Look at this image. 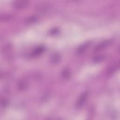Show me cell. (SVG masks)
<instances>
[{"mask_svg": "<svg viewBox=\"0 0 120 120\" xmlns=\"http://www.w3.org/2000/svg\"><path fill=\"white\" fill-rule=\"evenodd\" d=\"M88 94L87 92H85V93H83L80 97L78 99V100L77 101V104H76L77 106L78 107H80L82 105H83L84 103L85 102V101L88 97Z\"/></svg>", "mask_w": 120, "mask_h": 120, "instance_id": "1", "label": "cell"}, {"mask_svg": "<svg viewBox=\"0 0 120 120\" xmlns=\"http://www.w3.org/2000/svg\"><path fill=\"white\" fill-rule=\"evenodd\" d=\"M28 4L27 1H23V0H17L15 1L14 2V6L15 8H22L26 7Z\"/></svg>", "mask_w": 120, "mask_h": 120, "instance_id": "2", "label": "cell"}, {"mask_svg": "<svg viewBox=\"0 0 120 120\" xmlns=\"http://www.w3.org/2000/svg\"><path fill=\"white\" fill-rule=\"evenodd\" d=\"M44 48L42 47H39L37 49H36L34 52V53L36 55H37L38 54H40L41 52H42L44 51Z\"/></svg>", "mask_w": 120, "mask_h": 120, "instance_id": "3", "label": "cell"}]
</instances>
